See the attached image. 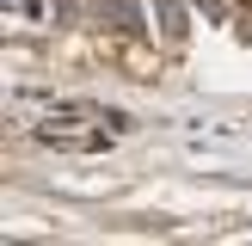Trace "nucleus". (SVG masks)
I'll use <instances>...</instances> for the list:
<instances>
[{"instance_id":"obj_2","label":"nucleus","mask_w":252,"mask_h":246,"mask_svg":"<svg viewBox=\"0 0 252 246\" xmlns=\"http://www.w3.org/2000/svg\"><path fill=\"white\" fill-rule=\"evenodd\" d=\"M111 19H117V25H123V31H135V25H142V12H135V6H129V0H111Z\"/></svg>"},{"instance_id":"obj_1","label":"nucleus","mask_w":252,"mask_h":246,"mask_svg":"<svg viewBox=\"0 0 252 246\" xmlns=\"http://www.w3.org/2000/svg\"><path fill=\"white\" fill-rule=\"evenodd\" d=\"M160 25H166V37H185V12L172 0H160Z\"/></svg>"}]
</instances>
